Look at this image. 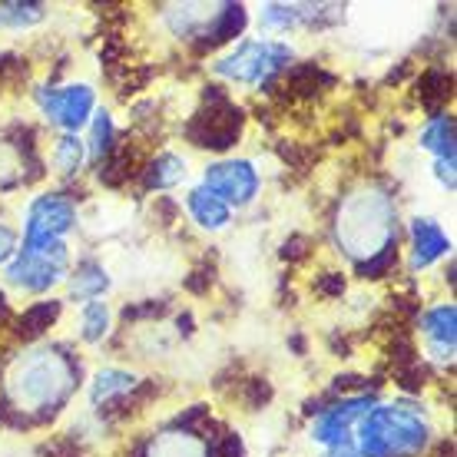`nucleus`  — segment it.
I'll list each match as a JSON object with an SVG mask.
<instances>
[{
	"mask_svg": "<svg viewBox=\"0 0 457 457\" xmlns=\"http://www.w3.org/2000/svg\"><path fill=\"white\" fill-rule=\"evenodd\" d=\"M87 385V361L73 338H50L40 345L13 348L4 375L0 401L23 411L34 428H50L70 411V401Z\"/></svg>",
	"mask_w": 457,
	"mask_h": 457,
	"instance_id": "nucleus-1",
	"label": "nucleus"
},
{
	"mask_svg": "<svg viewBox=\"0 0 457 457\" xmlns=\"http://www.w3.org/2000/svg\"><path fill=\"white\" fill-rule=\"evenodd\" d=\"M335 252L348 262H361L391 242H401L398 195L381 179H361L335 203L328 222Z\"/></svg>",
	"mask_w": 457,
	"mask_h": 457,
	"instance_id": "nucleus-2",
	"label": "nucleus"
},
{
	"mask_svg": "<svg viewBox=\"0 0 457 457\" xmlns=\"http://www.w3.org/2000/svg\"><path fill=\"white\" fill-rule=\"evenodd\" d=\"M435 445V418L421 398H381L354 428L361 457H424Z\"/></svg>",
	"mask_w": 457,
	"mask_h": 457,
	"instance_id": "nucleus-3",
	"label": "nucleus"
},
{
	"mask_svg": "<svg viewBox=\"0 0 457 457\" xmlns=\"http://www.w3.org/2000/svg\"><path fill=\"white\" fill-rule=\"evenodd\" d=\"M298 60L292 40H272V37H242L239 44L222 50L206 63L209 80L222 83L226 90H249L259 100H272L286 70Z\"/></svg>",
	"mask_w": 457,
	"mask_h": 457,
	"instance_id": "nucleus-4",
	"label": "nucleus"
},
{
	"mask_svg": "<svg viewBox=\"0 0 457 457\" xmlns=\"http://www.w3.org/2000/svg\"><path fill=\"white\" fill-rule=\"evenodd\" d=\"M249 129V110L236 100V93L222 83L206 80L195 93V106L183 116L179 137L195 153H209L212 160L232 156V149L242 146Z\"/></svg>",
	"mask_w": 457,
	"mask_h": 457,
	"instance_id": "nucleus-5",
	"label": "nucleus"
},
{
	"mask_svg": "<svg viewBox=\"0 0 457 457\" xmlns=\"http://www.w3.org/2000/svg\"><path fill=\"white\" fill-rule=\"evenodd\" d=\"M70 265H73V245L70 242L21 245L13 262L0 272V286L27 298H46L57 288H63Z\"/></svg>",
	"mask_w": 457,
	"mask_h": 457,
	"instance_id": "nucleus-6",
	"label": "nucleus"
},
{
	"mask_svg": "<svg viewBox=\"0 0 457 457\" xmlns=\"http://www.w3.org/2000/svg\"><path fill=\"white\" fill-rule=\"evenodd\" d=\"M30 104H34L40 123L50 126L54 133H77L90 126L96 106H100V90L87 80H63V83H30Z\"/></svg>",
	"mask_w": 457,
	"mask_h": 457,
	"instance_id": "nucleus-7",
	"label": "nucleus"
},
{
	"mask_svg": "<svg viewBox=\"0 0 457 457\" xmlns=\"http://www.w3.org/2000/svg\"><path fill=\"white\" fill-rule=\"evenodd\" d=\"M80 206L60 186H54L27 199L17 228H21V245H40V242H70L73 232H80Z\"/></svg>",
	"mask_w": 457,
	"mask_h": 457,
	"instance_id": "nucleus-8",
	"label": "nucleus"
},
{
	"mask_svg": "<svg viewBox=\"0 0 457 457\" xmlns=\"http://www.w3.org/2000/svg\"><path fill=\"white\" fill-rule=\"evenodd\" d=\"M199 186L219 195L232 212H245L262 199L265 176L252 156H219L209 160L199 172Z\"/></svg>",
	"mask_w": 457,
	"mask_h": 457,
	"instance_id": "nucleus-9",
	"label": "nucleus"
},
{
	"mask_svg": "<svg viewBox=\"0 0 457 457\" xmlns=\"http://www.w3.org/2000/svg\"><path fill=\"white\" fill-rule=\"evenodd\" d=\"M447 259H454V239L435 216L414 212L404 219L401 226V275L404 278L421 282L424 275L445 265Z\"/></svg>",
	"mask_w": 457,
	"mask_h": 457,
	"instance_id": "nucleus-10",
	"label": "nucleus"
},
{
	"mask_svg": "<svg viewBox=\"0 0 457 457\" xmlns=\"http://www.w3.org/2000/svg\"><path fill=\"white\" fill-rule=\"evenodd\" d=\"M411 332L418 338L421 358L435 368L437 375H454V354H457V305L454 298H437L431 305L418 312L411 321Z\"/></svg>",
	"mask_w": 457,
	"mask_h": 457,
	"instance_id": "nucleus-11",
	"label": "nucleus"
},
{
	"mask_svg": "<svg viewBox=\"0 0 457 457\" xmlns=\"http://www.w3.org/2000/svg\"><path fill=\"white\" fill-rule=\"evenodd\" d=\"M381 395L375 391H361V395H342V398H335L328 408H321L315 418L309 421V441L315 447H338V445H348L354 441V428L358 421L365 418L371 408H375Z\"/></svg>",
	"mask_w": 457,
	"mask_h": 457,
	"instance_id": "nucleus-12",
	"label": "nucleus"
},
{
	"mask_svg": "<svg viewBox=\"0 0 457 457\" xmlns=\"http://www.w3.org/2000/svg\"><path fill=\"white\" fill-rule=\"evenodd\" d=\"M252 23L249 4H216V11L209 17V23L203 27V34L195 37L193 46L186 50L189 63H206V60L219 57L222 50H228L232 44H239L245 30Z\"/></svg>",
	"mask_w": 457,
	"mask_h": 457,
	"instance_id": "nucleus-13",
	"label": "nucleus"
},
{
	"mask_svg": "<svg viewBox=\"0 0 457 457\" xmlns=\"http://www.w3.org/2000/svg\"><path fill=\"white\" fill-rule=\"evenodd\" d=\"M139 381H143V375L126 365L93 368L87 375V385H83L87 388V411L96 414V418L110 414L139 388Z\"/></svg>",
	"mask_w": 457,
	"mask_h": 457,
	"instance_id": "nucleus-14",
	"label": "nucleus"
},
{
	"mask_svg": "<svg viewBox=\"0 0 457 457\" xmlns=\"http://www.w3.org/2000/svg\"><path fill=\"white\" fill-rule=\"evenodd\" d=\"M67 315V302L60 295H46V298H34L27 302L23 309H17L11 328H7V342L13 348H27V345H40L46 342V335L57 328L60 321Z\"/></svg>",
	"mask_w": 457,
	"mask_h": 457,
	"instance_id": "nucleus-15",
	"label": "nucleus"
},
{
	"mask_svg": "<svg viewBox=\"0 0 457 457\" xmlns=\"http://www.w3.org/2000/svg\"><path fill=\"white\" fill-rule=\"evenodd\" d=\"M189 179V156L179 153L172 146H160V149H149V156L143 160V170L137 176V199L149 195H170L172 189Z\"/></svg>",
	"mask_w": 457,
	"mask_h": 457,
	"instance_id": "nucleus-16",
	"label": "nucleus"
},
{
	"mask_svg": "<svg viewBox=\"0 0 457 457\" xmlns=\"http://www.w3.org/2000/svg\"><path fill=\"white\" fill-rule=\"evenodd\" d=\"M113 288V275L106 269V262L96 255V252H80L73 255V265H70V275L63 282V302L67 305H87V302H96V298H106Z\"/></svg>",
	"mask_w": 457,
	"mask_h": 457,
	"instance_id": "nucleus-17",
	"label": "nucleus"
},
{
	"mask_svg": "<svg viewBox=\"0 0 457 457\" xmlns=\"http://www.w3.org/2000/svg\"><path fill=\"white\" fill-rule=\"evenodd\" d=\"M408 87H411L414 106H421L424 116L451 110V100H454V67L445 63V60L441 63H424Z\"/></svg>",
	"mask_w": 457,
	"mask_h": 457,
	"instance_id": "nucleus-18",
	"label": "nucleus"
},
{
	"mask_svg": "<svg viewBox=\"0 0 457 457\" xmlns=\"http://www.w3.org/2000/svg\"><path fill=\"white\" fill-rule=\"evenodd\" d=\"M179 209H183L186 222L195 228V232H203V236H219V232H226L232 222H236V212L212 195L209 189L195 183L186 189V195L179 199Z\"/></svg>",
	"mask_w": 457,
	"mask_h": 457,
	"instance_id": "nucleus-19",
	"label": "nucleus"
},
{
	"mask_svg": "<svg viewBox=\"0 0 457 457\" xmlns=\"http://www.w3.org/2000/svg\"><path fill=\"white\" fill-rule=\"evenodd\" d=\"M44 156H46V172L57 179V186L80 183L83 176H87V170H90L83 137H77V133H54L44 149Z\"/></svg>",
	"mask_w": 457,
	"mask_h": 457,
	"instance_id": "nucleus-20",
	"label": "nucleus"
},
{
	"mask_svg": "<svg viewBox=\"0 0 457 457\" xmlns=\"http://www.w3.org/2000/svg\"><path fill=\"white\" fill-rule=\"evenodd\" d=\"M156 11V21L160 27L170 34L172 44H179L183 50L193 46V40L203 34V27L209 23L216 4H160L153 7Z\"/></svg>",
	"mask_w": 457,
	"mask_h": 457,
	"instance_id": "nucleus-21",
	"label": "nucleus"
},
{
	"mask_svg": "<svg viewBox=\"0 0 457 457\" xmlns=\"http://www.w3.org/2000/svg\"><path fill=\"white\" fill-rule=\"evenodd\" d=\"M116 335V312L106 298H96V302H87L77 309V319H73V342L83 345V348H104L110 338Z\"/></svg>",
	"mask_w": 457,
	"mask_h": 457,
	"instance_id": "nucleus-22",
	"label": "nucleus"
},
{
	"mask_svg": "<svg viewBox=\"0 0 457 457\" xmlns=\"http://www.w3.org/2000/svg\"><path fill=\"white\" fill-rule=\"evenodd\" d=\"M414 146L428 153L431 160H457V120L454 110H441V113L424 116V123L414 133Z\"/></svg>",
	"mask_w": 457,
	"mask_h": 457,
	"instance_id": "nucleus-23",
	"label": "nucleus"
},
{
	"mask_svg": "<svg viewBox=\"0 0 457 457\" xmlns=\"http://www.w3.org/2000/svg\"><path fill=\"white\" fill-rule=\"evenodd\" d=\"M83 133H87V137H83V146H87V162H90V170L93 166H100V162L120 146V139H123V129H120V123H116V116L110 106H96V113H93L90 126H87Z\"/></svg>",
	"mask_w": 457,
	"mask_h": 457,
	"instance_id": "nucleus-24",
	"label": "nucleus"
},
{
	"mask_svg": "<svg viewBox=\"0 0 457 457\" xmlns=\"http://www.w3.org/2000/svg\"><path fill=\"white\" fill-rule=\"evenodd\" d=\"M50 4L44 0H0V34H30L44 27Z\"/></svg>",
	"mask_w": 457,
	"mask_h": 457,
	"instance_id": "nucleus-25",
	"label": "nucleus"
},
{
	"mask_svg": "<svg viewBox=\"0 0 457 457\" xmlns=\"http://www.w3.org/2000/svg\"><path fill=\"white\" fill-rule=\"evenodd\" d=\"M352 278L361 282V286H385V282L401 278V242H391V245H385V249L375 252V255L354 262Z\"/></svg>",
	"mask_w": 457,
	"mask_h": 457,
	"instance_id": "nucleus-26",
	"label": "nucleus"
},
{
	"mask_svg": "<svg viewBox=\"0 0 457 457\" xmlns=\"http://www.w3.org/2000/svg\"><path fill=\"white\" fill-rule=\"evenodd\" d=\"M172 315V302L166 295H149L137 298V302H126L123 309L116 312L120 321V332H133V328H146V325H160L162 319Z\"/></svg>",
	"mask_w": 457,
	"mask_h": 457,
	"instance_id": "nucleus-27",
	"label": "nucleus"
},
{
	"mask_svg": "<svg viewBox=\"0 0 457 457\" xmlns=\"http://www.w3.org/2000/svg\"><path fill=\"white\" fill-rule=\"evenodd\" d=\"M146 457H206V441L195 435L160 428L156 435H149Z\"/></svg>",
	"mask_w": 457,
	"mask_h": 457,
	"instance_id": "nucleus-28",
	"label": "nucleus"
},
{
	"mask_svg": "<svg viewBox=\"0 0 457 457\" xmlns=\"http://www.w3.org/2000/svg\"><path fill=\"white\" fill-rule=\"evenodd\" d=\"M228 398L239 401L242 411H265L275 401V385L265 375H242L232 388H228Z\"/></svg>",
	"mask_w": 457,
	"mask_h": 457,
	"instance_id": "nucleus-29",
	"label": "nucleus"
},
{
	"mask_svg": "<svg viewBox=\"0 0 457 457\" xmlns=\"http://www.w3.org/2000/svg\"><path fill=\"white\" fill-rule=\"evenodd\" d=\"M216 278H219L216 259H209V252H203V255L189 265V272L183 275V292H189L193 298H206L209 292L216 288Z\"/></svg>",
	"mask_w": 457,
	"mask_h": 457,
	"instance_id": "nucleus-30",
	"label": "nucleus"
},
{
	"mask_svg": "<svg viewBox=\"0 0 457 457\" xmlns=\"http://www.w3.org/2000/svg\"><path fill=\"white\" fill-rule=\"evenodd\" d=\"M275 160L282 162V170L288 172H305L312 162L319 160V153H315V146L302 143V139H278L275 143Z\"/></svg>",
	"mask_w": 457,
	"mask_h": 457,
	"instance_id": "nucleus-31",
	"label": "nucleus"
},
{
	"mask_svg": "<svg viewBox=\"0 0 457 457\" xmlns=\"http://www.w3.org/2000/svg\"><path fill=\"white\" fill-rule=\"evenodd\" d=\"M34 60L21 50H0V87H30Z\"/></svg>",
	"mask_w": 457,
	"mask_h": 457,
	"instance_id": "nucleus-32",
	"label": "nucleus"
},
{
	"mask_svg": "<svg viewBox=\"0 0 457 457\" xmlns=\"http://www.w3.org/2000/svg\"><path fill=\"white\" fill-rule=\"evenodd\" d=\"M319 252V242L312 232H288L282 245H278V259L288 265H305L312 262V255Z\"/></svg>",
	"mask_w": 457,
	"mask_h": 457,
	"instance_id": "nucleus-33",
	"label": "nucleus"
},
{
	"mask_svg": "<svg viewBox=\"0 0 457 457\" xmlns=\"http://www.w3.org/2000/svg\"><path fill=\"white\" fill-rule=\"evenodd\" d=\"M312 292L321 302H342V298H348V272H342V269H321V272L312 275Z\"/></svg>",
	"mask_w": 457,
	"mask_h": 457,
	"instance_id": "nucleus-34",
	"label": "nucleus"
},
{
	"mask_svg": "<svg viewBox=\"0 0 457 457\" xmlns=\"http://www.w3.org/2000/svg\"><path fill=\"white\" fill-rule=\"evenodd\" d=\"M149 216L156 219V226L172 232V228H179L183 222V209H179V199L176 195H156L153 203H149Z\"/></svg>",
	"mask_w": 457,
	"mask_h": 457,
	"instance_id": "nucleus-35",
	"label": "nucleus"
},
{
	"mask_svg": "<svg viewBox=\"0 0 457 457\" xmlns=\"http://www.w3.org/2000/svg\"><path fill=\"white\" fill-rule=\"evenodd\" d=\"M212 441H216V457H252L242 431L239 428H232L228 421L222 424V431H219Z\"/></svg>",
	"mask_w": 457,
	"mask_h": 457,
	"instance_id": "nucleus-36",
	"label": "nucleus"
},
{
	"mask_svg": "<svg viewBox=\"0 0 457 457\" xmlns=\"http://www.w3.org/2000/svg\"><path fill=\"white\" fill-rule=\"evenodd\" d=\"M34 451H37V457H90L80 445H73V441L63 435H46Z\"/></svg>",
	"mask_w": 457,
	"mask_h": 457,
	"instance_id": "nucleus-37",
	"label": "nucleus"
},
{
	"mask_svg": "<svg viewBox=\"0 0 457 457\" xmlns=\"http://www.w3.org/2000/svg\"><path fill=\"white\" fill-rule=\"evenodd\" d=\"M17 252H21V228L7 219H0V272L13 262Z\"/></svg>",
	"mask_w": 457,
	"mask_h": 457,
	"instance_id": "nucleus-38",
	"label": "nucleus"
},
{
	"mask_svg": "<svg viewBox=\"0 0 457 457\" xmlns=\"http://www.w3.org/2000/svg\"><path fill=\"white\" fill-rule=\"evenodd\" d=\"M431 179L447 195L457 193V160H431Z\"/></svg>",
	"mask_w": 457,
	"mask_h": 457,
	"instance_id": "nucleus-39",
	"label": "nucleus"
},
{
	"mask_svg": "<svg viewBox=\"0 0 457 457\" xmlns=\"http://www.w3.org/2000/svg\"><path fill=\"white\" fill-rule=\"evenodd\" d=\"M193 335H195V315H193V309L172 312V338H183V342H189Z\"/></svg>",
	"mask_w": 457,
	"mask_h": 457,
	"instance_id": "nucleus-40",
	"label": "nucleus"
},
{
	"mask_svg": "<svg viewBox=\"0 0 457 457\" xmlns=\"http://www.w3.org/2000/svg\"><path fill=\"white\" fill-rule=\"evenodd\" d=\"M13 315H17V305H13L11 292H7V288L0 286V338L7 335V328H11Z\"/></svg>",
	"mask_w": 457,
	"mask_h": 457,
	"instance_id": "nucleus-41",
	"label": "nucleus"
},
{
	"mask_svg": "<svg viewBox=\"0 0 457 457\" xmlns=\"http://www.w3.org/2000/svg\"><path fill=\"white\" fill-rule=\"evenodd\" d=\"M286 345H288V352L295 354V358H305V354H309V338H305V332H292L286 338Z\"/></svg>",
	"mask_w": 457,
	"mask_h": 457,
	"instance_id": "nucleus-42",
	"label": "nucleus"
},
{
	"mask_svg": "<svg viewBox=\"0 0 457 457\" xmlns=\"http://www.w3.org/2000/svg\"><path fill=\"white\" fill-rule=\"evenodd\" d=\"M315 457H361V454H358L354 441H348V445H338V447H325V451H319Z\"/></svg>",
	"mask_w": 457,
	"mask_h": 457,
	"instance_id": "nucleus-43",
	"label": "nucleus"
}]
</instances>
